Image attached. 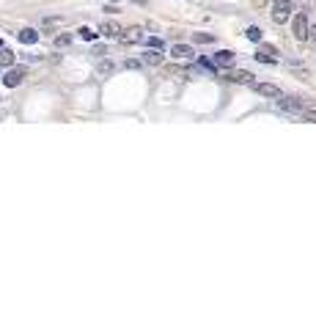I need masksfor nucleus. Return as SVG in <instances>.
I'll list each match as a JSON object with an SVG mask.
<instances>
[{
  "label": "nucleus",
  "instance_id": "obj_17",
  "mask_svg": "<svg viewBox=\"0 0 316 330\" xmlns=\"http://www.w3.org/2000/svg\"><path fill=\"white\" fill-rule=\"evenodd\" d=\"M168 75H173V77L184 80V77H190V69H182V66H168Z\"/></svg>",
  "mask_w": 316,
  "mask_h": 330
},
{
  "label": "nucleus",
  "instance_id": "obj_19",
  "mask_svg": "<svg viewBox=\"0 0 316 330\" xmlns=\"http://www.w3.org/2000/svg\"><path fill=\"white\" fill-rule=\"evenodd\" d=\"M302 119H305V121H314V124H316V110L305 107V110H302Z\"/></svg>",
  "mask_w": 316,
  "mask_h": 330
},
{
  "label": "nucleus",
  "instance_id": "obj_16",
  "mask_svg": "<svg viewBox=\"0 0 316 330\" xmlns=\"http://www.w3.org/2000/svg\"><path fill=\"white\" fill-rule=\"evenodd\" d=\"M193 42H198V44H212V42H215V33H193Z\"/></svg>",
  "mask_w": 316,
  "mask_h": 330
},
{
  "label": "nucleus",
  "instance_id": "obj_4",
  "mask_svg": "<svg viewBox=\"0 0 316 330\" xmlns=\"http://www.w3.org/2000/svg\"><path fill=\"white\" fill-rule=\"evenodd\" d=\"M278 107L286 110V113H300V116H302V110H305V105L294 97H278Z\"/></svg>",
  "mask_w": 316,
  "mask_h": 330
},
{
  "label": "nucleus",
  "instance_id": "obj_12",
  "mask_svg": "<svg viewBox=\"0 0 316 330\" xmlns=\"http://www.w3.org/2000/svg\"><path fill=\"white\" fill-rule=\"evenodd\" d=\"M74 33H77V39H83V42H97V30L94 28H88V25H80L77 30H74Z\"/></svg>",
  "mask_w": 316,
  "mask_h": 330
},
{
  "label": "nucleus",
  "instance_id": "obj_25",
  "mask_svg": "<svg viewBox=\"0 0 316 330\" xmlns=\"http://www.w3.org/2000/svg\"><path fill=\"white\" fill-rule=\"evenodd\" d=\"M0 47H3V42H0Z\"/></svg>",
  "mask_w": 316,
  "mask_h": 330
},
{
  "label": "nucleus",
  "instance_id": "obj_15",
  "mask_svg": "<svg viewBox=\"0 0 316 330\" xmlns=\"http://www.w3.org/2000/svg\"><path fill=\"white\" fill-rule=\"evenodd\" d=\"M245 36L250 39V42H261L264 39V33H261V28H256V25H250V28L245 30Z\"/></svg>",
  "mask_w": 316,
  "mask_h": 330
},
{
  "label": "nucleus",
  "instance_id": "obj_1",
  "mask_svg": "<svg viewBox=\"0 0 316 330\" xmlns=\"http://www.w3.org/2000/svg\"><path fill=\"white\" fill-rule=\"evenodd\" d=\"M269 17H272L275 25H286V22L294 17V3H292V0H275Z\"/></svg>",
  "mask_w": 316,
  "mask_h": 330
},
{
  "label": "nucleus",
  "instance_id": "obj_13",
  "mask_svg": "<svg viewBox=\"0 0 316 330\" xmlns=\"http://www.w3.org/2000/svg\"><path fill=\"white\" fill-rule=\"evenodd\" d=\"M170 55H179V58H193L195 52H193V47H187V44H173V47H170Z\"/></svg>",
  "mask_w": 316,
  "mask_h": 330
},
{
  "label": "nucleus",
  "instance_id": "obj_23",
  "mask_svg": "<svg viewBox=\"0 0 316 330\" xmlns=\"http://www.w3.org/2000/svg\"><path fill=\"white\" fill-rule=\"evenodd\" d=\"M261 52H267V55H278V50H275L272 44H264V47H261Z\"/></svg>",
  "mask_w": 316,
  "mask_h": 330
},
{
  "label": "nucleus",
  "instance_id": "obj_2",
  "mask_svg": "<svg viewBox=\"0 0 316 330\" xmlns=\"http://www.w3.org/2000/svg\"><path fill=\"white\" fill-rule=\"evenodd\" d=\"M308 30H311V22H308V11H297L292 17V33H294L297 42H308Z\"/></svg>",
  "mask_w": 316,
  "mask_h": 330
},
{
  "label": "nucleus",
  "instance_id": "obj_10",
  "mask_svg": "<svg viewBox=\"0 0 316 330\" xmlns=\"http://www.w3.org/2000/svg\"><path fill=\"white\" fill-rule=\"evenodd\" d=\"M17 39H20L22 44H36L39 42V30L36 28H22L20 33H17Z\"/></svg>",
  "mask_w": 316,
  "mask_h": 330
},
{
  "label": "nucleus",
  "instance_id": "obj_5",
  "mask_svg": "<svg viewBox=\"0 0 316 330\" xmlns=\"http://www.w3.org/2000/svg\"><path fill=\"white\" fill-rule=\"evenodd\" d=\"M124 33V28H121L116 20H107L99 25V36H105V39H119V36Z\"/></svg>",
  "mask_w": 316,
  "mask_h": 330
},
{
  "label": "nucleus",
  "instance_id": "obj_6",
  "mask_svg": "<svg viewBox=\"0 0 316 330\" xmlns=\"http://www.w3.org/2000/svg\"><path fill=\"white\" fill-rule=\"evenodd\" d=\"M256 94H261V97H269V99H278V97H283L281 94V88L278 85H272V83H253L250 85Z\"/></svg>",
  "mask_w": 316,
  "mask_h": 330
},
{
  "label": "nucleus",
  "instance_id": "obj_21",
  "mask_svg": "<svg viewBox=\"0 0 316 330\" xmlns=\"http://www.w3.org/2000/svg\"><path fill=\"white\" fill-rule=\"evenodd\" d=\"M72 42V36H55V47H66Z\"/></svg>",
  "mask_w": 316,
  "mask_h": 330
},
{
  "label": "nucleus",
  "instance_id": "obj_9",
  "mask_svg": "<svg viewBox=\"0 0 316 330\" xmlns=\"http://www.w3.org/2000/svg\"><path fill=\"white\" fill-rule=\"evenodd\" d=\"M228 80H231V83H239V85H253V83H256V80H253V75H250V72H245V69L231 72V75H228Z\"/></svg>",
  "mask_w": 316,
  "mask_h": 330
},
{
  "label": "nucleus",
  "instance_id": "obj_20",
  "mask_svg": "<svg viewBox=\"0 0 316 330\" xmlns=\"http://www.w3.org/2000/svg\"><path fill=\"white\" fill-rule=\"evenodd\" d=\"M110 72H113V63H110V61L99 63V75H110Z\"/></svg>",
  "mask_w": 316,
  "mask_h": 330
},
{
  "label": "nucleus",
  "instance_id": "obj_11",
  "mask_svg": "<svg viewBox=\"0 0 316 330\" xmlns=\"http://www.w3.org/2000/svg\"><path fill=\"white\" fill-rule=\"evenodd\" d=\"M162 61H165V58H162L160 50H146V52H143V63H148V66H160Z\"/></svg>",
  "mask_w": 316,
  "mask_h": 330
},
{
  "label": "nucleus",
  "instance_id": "obj_8",
  "mask_svg": "<svg viewBox=\"0 0 316 330\" xmlns=\"http://www.w3.org/2000/svg\"><path fill=\"white\" fill-rule=\"evenodd\" d=\"M212 61L218 63V66H234V61H237V55H234L231 50H218Z\"/></svg>",
  "mask_w": 316,
  "mask_h": 330
},
{
  "label": "nucleus",
  "instance_id": "obj_24",
  "mask_svg": "<svg viewBox=\"0 0 316 330\" xmlns=\"http://www.w3.org/2000/svg\"><path fill=\"white\" fill-rule=\"evenodd\" d=\"M308 42L316 47V25H311V30H308Z\"/></svg>",
  "mask_w": 316,
  "mask_h": 330
},
{
  "label": "nucleus",
  "instance_id": "obj_14",
  "mask_svg": "<svg viewBox=\"0 0 316 330\" xmlns=\"http://www.w3.org/2000/svg\"><path fill=\"white\" fill-rule=\"evenodd\" d=\"M14 63V52L8 47H0V66H11Z\"/></svg>",
  "mask_w": 316,
  "mask_h": 330
},
{
  "label": "nucleus",
  "instance_id": "obj_22",
  "mask_svg": "<svg viewBox=\"0 0 316 330\" xmlns=\"http://www.w3.org/2000/svg\"><path fill=\"white\" fill-rule=\"evenodd\" d=\"M148 47H151V50H162V39L151 36V39H148Z\"/></svg>",
  "mask_w": 316,
  "mask_h": 330
},
{
  "label": "nucleus",
  "instance_id": "obj_7",
  "mask_svg": "<svg viewBox=\"0 0 316 330\" xmlns=\"http://www.w3.org/2000/svg\"><path fill=\"white\" fill-rule=\"evenodd\" d=\"M119 42H121V44H138V42H143V28H138V25L126 28L124 33L119 36Z\"/></svg>",
  "mask_w": 316,
  "mask_h": 330
},
{
  "label": "nucleus",
  "instance_id": "obj_18",
  "mask_svg": "<svg viewBox=\"0 0 316 330\" xmlns=\"http://www.w3.org/2000/svg\"><path fill=\"white\" fill-rule=\"evenodd\" d=\"M256 61H261V63H275V55H267V52H256Z\"/></svg>",
  "mask_w": 316,
  "mask_h": 330
},
{
  "label": "nucleus",
  "instance_id": "obj_3",
  "mask_svg": "<svg viewBox=\"0 0 316 330\" xmlns=\"http://www.w3.org/2000/svg\"><path fill=\"white\" fill-rule=\"evenodd\" d=\"M25 75H28V69L25 66H11V69L6 72V77H3V83L8 85V88H17V85L25 80Z\"/></svg>",
  "mask_w": 316,
  "mask_h": 330
}]
</instances>
